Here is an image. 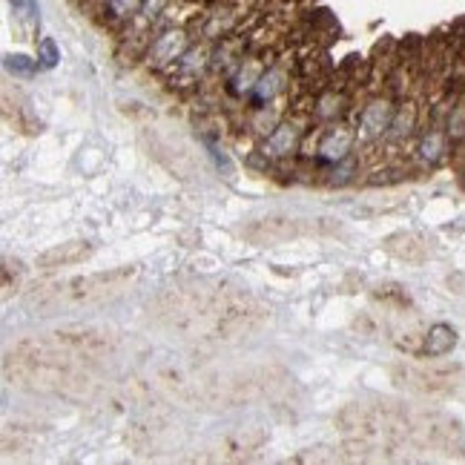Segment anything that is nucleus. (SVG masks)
<instances>
[{"mask_svg":"<svg viewBox=\"0 0 465 465\" xmlns=\"http://www.w3.org/2000/svg\"><path fill=\"white\" fill-rule=\"evenodd\" d=\"M385 250H388L391 255H400V259H408V262H416V259L423 255L420 242H416L413 236H405V232L385 239Z\"/></svg>","mask_w":465,"mask_h":465,"instance_id":"7","label":"nucleus"},{"mask_svg":"<svg viewBox=\"0 0 465 465\" xmlns=\"http://www.w3.org/2000/svg\"><path fill=\"white\" fill-rule=\"evenodd\" d=\"M40 52H43V63H46V66H52V63L58 61V52H55V43H52V40H43V43H40Z\"/></svg>","mask_w":465,"mask_h":465,"instance_id":"11","label":"nucleus"},{"mask_svg":"<svg viewBox=\"0 0 465 465\" xmlns=\"http://www.w3.org/2000/svg\"><path fill=\"white\" fill-rule=\"evenodd\" d=\"M135 278V267H115V270H101V273H89L69 278L61 287H55V299H72V301H98L107 296L121 293L129 282Z\"/></svg>","mask_w":465,"mask_h":465,"instance_id":"2","label":"nucleus"},{"mask_svg":"<svg viewBox=\"0 0 465 465\" xmlns=\"http://www.w3.org/2000/svg\"><path fill=\"white\" fill-rule=\"evenodd\" d=\"M388 121H391V109H388V104H370L368 112H365L362 129H365L368 135H377V132H382V129L388 127Z\"/></svg>","mask_w":465,"mask_h":465,"instance_id":"9","label":"nucleus"},{"mask_svg":"<svg viewBox=\"0 0 465 465\" xmlns=\"http://www.w3.org/2000/svg\"><path fill=\"white\" fill-rule=\"evenodd\" d=\"M9 69H23V72H29V63H26V58H9Z\"/></svg>","mask_w":465,"mask_h":465,"instance_id":"12","label":"nucleus"},{"mask_svg":"<svg viewBox=\"0 0 465 465\" xmlns=\"http://www.w3.org/2000/svg\"><path fill=\"white\" fill-rule=\"evenodd\" d=\"M457 345V331L451 328V324H434V328L428 331L425 336V354L428 356H446L454 351Z\"/></svg>","mask_w":465,"mask_h":465,"instance_id":"6","label":"nucleus"},{"mask_svg":"<svg viewBox=\"0 0 465 465\" xmlns=\"http://www.w3.org/2000/svg\"><path fill=\"white\" fill-rule=\"evenodd\" d=\"M92 253H95V247H92L89 242L75 239V242H63V244H55V247H49L46 253H40L38 259H35V265L43 267V270L69 267V265H81V262H86Z\"/></svg>","mask_w":465,"mask_h":465,"instance_id":"4","label":"nucleus"},{"mask_svg":"<svg viewBox=\"0 0 465 465\" xmlns=\"http://www.w3.org/2000/svg\"><path fill=\"white\" fill-rule=\"evenodd\" d=\"M313 232H333V227L310 221V219H290V216H267V219H255L242 227V239L250 242L253 247H273V244H285L301 236H313Z\"/></svg>","mask_w":465,"mask_h":465,"instance_id":"1","label":"nucleus"},{"mask_svg":"<svg viewBox=\"0 0 465 465\" xmlns=\"http://www.w3.org/2000/svg\"><path fill=\"white\" fill-rule=\"evenodd\" d=\"M52 339H55L72 359H78L81 365L107 359V356L115 351L112 333H104V331H95V328H69V331H58V333H52Z\"/></svg>","mask_w":465,"mask_h":465,"instance_id":"3","label":"nucleus"},{"mask_svg":"<svg viewBox=\"0 0 465 465\" xmlns=\"http://www.w3.org/2000/svg\"><path fill=\"white\" fill-rule=\"evenodd\" d=\"M293 127H278L270 138V155H290L293 144H296V132H290Z\"/></svg>","mask_w":465,"mask_h":465,"instance_id":"10","label":"nucleus"},{"mask_svg":"<svg viewBox=\"0 0 465 465\" xmlns=\"http://www.w3.org/2000/svg\"><path fill=\"white\" fill-rule=\"evenodd\" d=\"M184 46H187V40H184L181 32H167L161 35L152 49H150V63L155 61V66H164V63H175V58L184 55Z\"/></svg>","mask_w":465,"mask_h":465,"instance_id":"5","label":"nucleus"},{"mask_svg":"<svg viewBox=\"0 0 465 465\" xmlns=\"http://www.w3.org/2000/svg\"><path fill=\"white\" fill-rule=\"evenodd\" d=\"M351 141H354V138H351V132H347L345 127L331 129L328 135H324L319 152H322L324 158H342V155L347 152V147H351Z\"/></svg>","mask_w":465,"mask_h":465,"instance_id":"8","label":"nucleus"}]
</instances>
